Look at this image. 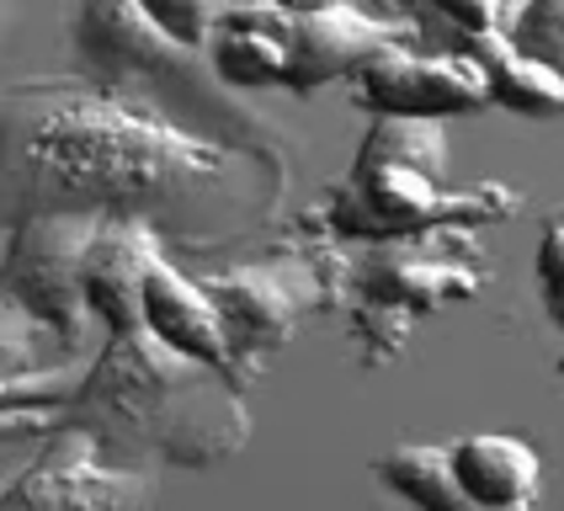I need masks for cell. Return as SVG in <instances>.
I'll return each mask as SVG.
<instances>
[{"label":"cell","mask_w":564,"mask_h":511,"mask_svg":"<svg viewBox=\"0 0 564 511\" xmlns=\"http://www.w3.org/2000/svg\"><path fill=\"white\" fill-rule=\"evenodd\" d=\"M517 208L522 197L506 182L442 187L437 176L383 155L378 144L362 139L351 171L319 197V208L299 219V235L325 246H378V240H410V235H437V229L474 235L479 224H506Z\"/></svg>","instance_id":"obj_5"},{"label":"cell","mask_w":564,"mask_h":511,"mask_svg":"<svg viewBox=\"0 0 564 511\" xmlns=\"http://www.w3.org/2000/svg\"><path fill=\"white\" fill-rule=\"evenodd\" d=\"M373 475L415 511H474L464 501V490H458V479H453L447 447H432V443L389 447L373 464Z\"/></svg>","instance_id":"obj_17"},{"label":"cell","mask_w":564,"mask_h":511,"mask_svg":"<svg viewBox=\"0 0 564 511\" xmlns=\"http://www.w3.org/2000/svg\"><path fill=\"white\" fill-rule=\"evenodd\" d=\"M442 17L458 28V37H474V32H496L501 28V0H432Z\"/></svg>","instance_id":"obj_21"},{"label":"cell","mask_w":564,"mask_h":511,"mask_svg":"<svg viewBox=\"0 0 564 511\" xmlns=\"http://www.w3.org/2000/svg\"><path fill=\"white\" fill-rule=\"evenodd\" d=\"M421 28L415 22H383L368 17L362 6L336 0L314 17H293L288 28V75H282V91L293 96H314L330 80H351L362 64H373L378 54H394V48H415Z\"/></svg>","instance_id":"obj_10"},{"label":"cell","mask_w":564,"mask_h":511,"mask_svg":"<svg viewBox=\"0 0 564 511\" xmlns=\"http://www.w3.org/2000/svg\"><path fill=\"white\" fill-rule=\"evenodd\" d=\"M538 293H543V309L549 319L564 330V224H543V240H538Z\"/></svg>","instance_id":"obj_20"},{"label":"cell","mask_w":564,"mask_h":511,"mask_svg":"<svg viewBox=\"0 0 564 511\" xmlns=\"http://www.w3.org/2000/svg\"><path fill=\"white\" fill-rule=\"evenodd\" d=\"M554 224H564V208H560V214H554Z\"/></svg>","instance_id":"obj_25"},{"label":"cell","mask_w":564,"mask_h":511,"mask_svg":"<svg viewBox=\"0 0 564 511\" xmlns=\"http://www.w3.org/2000/svg\"><path fill=\"white\" fill-rule=\"evenodd\" d=\"M69 37H75V64L91 86L133 96L197 139L240 150L293 176V144L282 139V128L267 112H256L240 91H229L197 48L165 37L133 0H80Z\"/></svg>","instance_id":"obj_3"},{"label":"cell","mask_w":564,"mask_h":511,"mask_svg":"<svg viewBox=\"0 0 564 511\" xmlns=\"http://www.w3.org/2000/svg\"><path fill=\"white\" fill-rule=\"evenodd\" d=\"M101 219H75V214H43V219L17 224L0 240V298H11L22 315H32L64 357H75L86 330H91V309L80 293V267L96 240Z\"/></svg>","instance_id":"obj_7"},{"label":"cell","mask_w":564,"mask_h":511,"mask_svg":"<svg viewBox=\"0 0 564 511\" xmlns=\"http://www.w3.org/2000/svg\"><path fill=\"white\" fill-rule=\"evenodd\" d=\"M506 43L528 59H543L560 69L564 64V0H528L517 22L506 28Z\"/></svg>","instance_id":"obj_19"},{"label":"cell","mask_w":564,"mask_h":511,"mask_svg":"<svg viewBox=\"0 0 564 511\" xmlns=\"http://www.w3.org/2000/svg\"><path fill=\"white\" fill-rule=\"evenodd\" d=\"M160 475L101 464L91 437L48 432L43 453L22 475L0 485V511H144L155 501Z\"/></svg>","instance_id":"obj_8"},{"label":"cell","mask_w":564,"mask_h":511,"mask_svg":"<svg viewBox=\"0 0 564 511\" xmlns=\"http://www.w3.org/2000/svg\"><path fill=\"white\" fill-rule=\"evenodd\" d=\"M0 485H6V479H0Z\"/></svg>","instance_id":"obj_26"},{"label":"cell","mask_w":564,"mask_h":511,"mask_svg":"<svg viewBox=\"0 0 564 511\" xmlns=\"http://www.w3.org/2000/svg\"><path fill=\"white\" fill-rule=\"evenodd\" d=\"M362 6L368 17H383V22H415V0H351Z\"/></svg>","instance_id":"obj_23"},{"label":"cell","mask_w":564,"mask_h":511,"mask_svg":"<svg viewBox=\"0 0 564 511\" xmlns=\"http://www.w3.org/2000/svg\"><path fill=\"white\" fill-rule=\"evenodd\" d=\"M155 256H165L155 229L128 224V219L96 224V240L86 251V267H80V293H86V309H91V319L101 330L139 325L144 272H150Z\"/></svg>","instance_id":"obj_12"},{"label":"cell","mask_w":564,"mask_h":511,"mask_svg":"<svg viewBox=\"0 0 564 511\" xmlns=\"http://www.w3.org/2000/svg\"><path fill=\"white\" fill-rule=\"evenodd\" d=\"M133 6H139L165 37H176L182 48H197V54H203L208 32L219 28L235 6H246V0H133Z\"/></svg>","instance_id":"obj_18"},{"label":"cell","mask_w":564,"mask_h":511,"mask_svg":"<svg viewBox=\"0 0 564 511\" xmlns=\"http://www.w3.org/2000/svg\"><path fill=\"white\" fill-rule=\"evenodd\" d=\"M330 283H336V246H325V240L278 246L267 256L197 278V287L208 293V304L219 315L235 389H251L261 368L282 351V341L310 315L330 309Z\"/></svg>","instance_id":"obj_6"},{"label":"cell","mask_w":564,"mask_h":511,"mask_svg":"<svg viewBox=\"0 0 564 511\" xmlns=\"http://www.w3.org/2000/svg\"><path fill=\"white\" fill-rule=\"evenodd\" d=\"M447 464L474 511H533L538 485H543V458L522 437L469 432L447 447Z\"/></svg>","instance_id":"obj_14"},{"label":"cell","mask_w":564,"mask_h":511,"mask_svg":"<svg viewBox=\"0 0 564 511\" xmlns=\"http://www.w3.org/2000/svg\"><path fill=\"white\" fill-rule=\"evenodd\" d=\"M464 43H469V59L485 69V91H490L496 107L517 112V118H554V112H564V69L517 54L501 28L474 32Z\"/></svg>","instance_id":"obj_16"},{"label":"cell","mask_w":564,"mask_h":511,"mask_svg":"<svg viewBox=\"0 0 564 511\" xmlns=\"http://www.w3.org/2000/svg\"><path fill=\"white\" fill-rule=\"evenodd\" d=\"M351 101L368 118H410V123H442V118H464L479 112L485 91V69L469 54H415L394 48L378 54L351 75Z\"/></svg>","instance_id":"obj_9"},{"label":"cell","mask_w":564,"mask_h":511,"mask_svg":"<svg viewBox=\"0 0 564 511\" xmlns=\"http://www.w3.org/2000/svg\"><path fill=\"white\" fill-rule=\"evenodd\" d=\"M267 6H278L282 17H314V11H325V6H336V0H267Z\"/></svg>","instance_id":"obj_24"},{"label":"cell","mask_w":564,"mask_h":511,"mask_svg":"<svg viewBox=\"0 0 564 511\" xmlns=\"http://www.w3.org/2000/svg\"><path fill=\"white\" fill-rule=\"evenodd\" d=\"M288 28L293 17H282L267 0H246L208 32L203 59L229 91H272L288 75Z\"/></svg>","instance_id":"obj_13"},{"label":"cell","mask_w":564,"mask_h":511,"mask_svg":"<svg viewBox=\"0 0 564 511\" xmlns=\"http://www.w3.org/2000/svg\"><path fill=\"white\" fill-rule=\"evenodd\" d=\"M293 176L208 144L86 75L0 86V240L43 214L128 219L165 251H224L282 214Z\"/></svg>","instance_id":"obj_1"},{"label":"cell","mask_w":564,"mask_h":511,"mask_svg":"<svg viewBox=\"0 0 564 511\" xmlns=\"http://www.w3.org/2000/svg\"><path fill=\"white\" fill-rule=\"evenodd\" d=\"M490 283L485 246L469 229H437L378 246H336L330 309H341L362 368H383L400 357L415 319L437 315L442 304H464Z\"/></svg>","instance_id":"obj_4"},{"label":"cell","mask_w":564,"mask_h":511,"mask_svg":"<svg viewBox=\"0 0 564 511\" xmlns=\"http://www.w3.org/2000/svg\"><path fill=\"white\" fill-rule=\"evenodd\" d=\"M48 351H59V341L32 315H22L11 298H0V411H22V405L59 411L75 394L86 362H75V357L54 362Z\"/></svg>","instance_id":"obj_15"},{"label":"cell","mask_w":564,"mask_h":511,"mask_svg":"<svg viewBox=\"0 0 564 511\" xmlns=\"http://www.w3.org/2000/svg\"><path fill=\"white\" fill-rule=\"evenodd\" d=\"M59 426L91 437L112 469H219L251 443V405L246 389L160 347L139 319L107 330L59 405Z\"/></svg>","instance_id":"obj_2"},{"label":"cell","mask_w":564,"mask_h":511,"mask_svg":"<svg viewBox=\"0 0 564 511\" xmlns=\"http://www.w3.org/2000/svg\"><path fill=\"white\" fill-rule=\"evenodd\" d=\"M48 432H59V411H43V405L0 411V447L6 443H28V437H48Z\"/></svg>","instance_id":"obj_22"},{"label":"cell","mask_w":564,"mask_h":511,"mask_svg":"<svg viewBox=\"0 0 564 511\" xmlns=\"http://www.w3.org/2000/svg\"><path fill=\"white\" fill-rule=\"evenodd\" d=\"M139 319H144V330L155 336L160 347H171L176 357L203 362V368H214V373L229 379V351H224L219 315H214L208 293L197 287V278L171 261V251L155 256L150 272H144V304H139Z\"/></svg>","instance_id":"obj_11"}]
</instances>
